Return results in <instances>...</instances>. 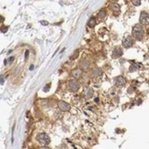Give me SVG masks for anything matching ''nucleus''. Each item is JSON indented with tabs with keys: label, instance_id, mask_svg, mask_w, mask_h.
<instances>
[{
	"label": "nucleus",
	"instance_id": "4",
	"mask_svg": "<svg viewBox=\"0 0 149 149\" xmlns=\"http://www.w3.org/2000/svg\"><path fill=\"white\" fill-rule=\"evenodd\" d=\"M69 88L71 90V91H73V92H76V91H78L79 89V82L76 80V79H71L70 80L69 82Z\"/></svg>",
	"mask_w": 149,
	"mask_h": 149
},
{
	"label": "nucleus",
	"instance_id": "25",
	"mask_svg": "<svg viewBox=\"0 0 149 149\" xmlns=\"http://www.w3.org/2000/svg\"><path fill=\"white\" fill-rule=\"evenodd\" d=\"M14 56H12V57H10V58H9V61H10V62H13V61H14Z\"/></svg>",
	"mask_w": 149,
	"mask_h": 149
},
{
	"label": "nucleus",
	"instance_id": "6",
	"mask_svg": "<svg viewBox=\"0 0 149 149\" xmlns=\"http://www.w3.org/2000/svg\"><path fill=\"white\" fill-rule=\"evenodd\" d=\"M58 107H59L60 110L63 111V112H68V111H70V109H71L70 104H67L66 102H63V101L58 102Z\"/></svg>",
	"mask_w": 149,
	"mask_h": 149
},
{
	"label": "nucleus",
	"instance_id": "19",
	"mask_svg": "<svg viewBox=\"0 0 149 149\" xmlns=\"http://www.w3.org/2000/svg\"><path fill=\"white\" fill-rule=\"evenodd\" d=\"M40 23L42 24V25H48V22H47V21H41Z\"/></svg>",
	"mask_w": 149,
	"mask_h": 149
},
{
	"label": "nucleus",
	"instance_id": "10",
	"mask_svg": "<svg viewBox=\"0 0 149 149\" xmlns=\"http://www.w3.org/2000/svg\"><path fill=\"white\" fill-rule=\"evenodd\" d=\"M102 73H103V71H102V70H101L100 68H95L93 71H92V74H93L95 77L100 76Z\"/></svg>",
	"mask_w": 149,
	"mask_h": 149
},
{
	"label": "nucleus",
	"instance_id": "1",
	"mask_svg": "<svg viewBox=\"0 0 149 149\" xmlns=\"http://www.w3.org/2000/svg\"><path fill=\"white\" fill-rule=\"evenodd\" d=\"M144 34H145V30L141 25L138 24V25L133 27L132 35H133V37H135L136 39H141L142 37H144Z\"/></svg>",
	"mask_w": 149,
	"mask_h": 149
},
{
	"label": "nucleus",
	"instance_id": "2",
	"mask_svg": "<svg viewBox=\"0 0 149 149\" xmlns=\"http://www.w3.org/2000/svg\"><path fill=\"white\" fill-rule=\"evenodd\" d=\"M37 140L43 145H48L50 143V138H49L48 135L46 134V133H40V134L37 135Z\"/></svg>",
	"mask_w": 149,
	"mask_h": 149
},
{
	"label": "nucleus",
	"instance_id": "3",
	"mask_svg": "<svg viewBox=\"0 0 149 149\" xmlns=\"http://www.w3.org/2000/svg\"><path fill=\"white\" fill-rule=\"evenodd\" d=\"M122 45L125 48H130L132 46L134 45V40L131 37H126L123 38Z\"/></svg>",
	"mask_w": 149,
	"mask_h": 149
},
{
	"label": "nucleus",
	"instance_id": "18",
	"mask_svg": "<svg viewBox=\"0 0 149 149\" xmlns=\"http://www.w3.org/2000/svg\"><path fill=\"white\" fill-rule=\"evenodd\" d=\"M8 30V27H3V28H1V31L2 32H6Z\"/></svg>",
	"mask_w": 149,
	"mask_h": 149
},
{
	"label": "nucleus",
	"instance_id": "11",
	"mask_svg": "<svg viewBox=\"0 0 149 149\" xmlns=\"http://www.w3.org/2000/svg\"><path fill=\"white\" fill-rule=\"evenodd\" d=\"M93 94H94V91L92 88H87L86 90H85V95H86L87 97H88V98H90V97H93Z\"/></svg>",
	"mask_w": 149,
	"mask_h": 149
},
{
	"label": "nucleus",
	"instance_id": "23",
	"mask_svg": "<svg viewBox=\"0 0 149 149\" xmlns=\"http://www.w3.org/2000/svg\"><path fill=\"white\" fill-rule=\"evenodd\" d=\"M28 56H29V51H26V53H25V59L28 58Z\"/></svg>",
	"mask_w": 149,
	"mask_h": 149
},
{
	"label": "nucleus",
	"instance_id": "13",
	"mask_svg": "<svg viewBox=\"0 0 149 149\" xmlns=\"http://www.w3.org/2000/svg\"><path fill=\"white\" fill-rule=\"evenodd\" d=\"M111 8L112 9V11H114V12H120V9H121L120 5L118 4H116V3H113V4H112V5H111Z\"/></svg>",
	"mask_w": 149,
	"mask_h": 149
},
{
	"label": "nucleus",
	"instance_id": "20",
	"mask_svg": "<svg viewBox=\"0 0 149 149\" xmlns=\"http://www.w3.org/2000/svg\"><path fill=\"white\" fill-rule=\"evenodd\" d=\"M51 86V84H50V83H49L48 85H47V86L45 87L46 88H44V91H47V90H48L49 89V87Z\"/></svg>",
	"mask_w": 149,
	"mask_h": 149
},
{
	"label": "nucleus",
	"instance_id": "7",
	"mask_svg": "<svg viewBox=\"0 0 149 149\" xmlns=\"http://www.w3.org/2000/svg\"><path fill=\"white\" fill-rule=\"evenodd\" d=\"M79 67H80L81 70H84V71L88 70L90 67V62L87 59H83L82 61H80V63H79Z\"/></svg>",
	"mask_w": 149,
	"mask_h": 149
},
{
	"label": "nucleus",
	"instance_id": "24",
	"mask_svg": "<svg viewBox=\"0 0 149 149\" xmlns=\"http://www.w3.org/2000/svg\"><path fill=\"white\" fill-rule=\"evenodd\" d=\"M5 18L3 17V16H0V23H2V22H4Z\"/></svg>",
	"mask_w": 149,
	"mask_h": 149
},
{
	"label": "nucleus",
	"instance_id": "26",
	"mask_svg": "<svg viewBox=\"0 0 149 149\" xmlns=\"http://www.w3.org/2000/svg\"><path fill=\"white\" fill-rule=\"evenodd\" d=\"M41 149H49V148H47V147H41Z\"/></svg>",
	"mask_w": 149,
	"mask_h": 149
},
{
	"label": "nucleus",
	"instance_id": "22",
	"mask_svg": "<svg viewBox=\"0 0 149 149\" xmlns=\"http://www.w3.org/2000/svg\"><path fill=\"white\" fill-rule=\"evenodd\" d=\"M130 71H136V67H135L134 65H132L130 67Z\"/></svg>",
	"mask_w": 149,
	"mask_h": 149
},
{
	"label": "nucleus",
	"instance_id": "17",
	"mask_svg": "<svg viewBox=\"0 0 149 149\" xmlns=\"http://www.w3.org/2000/svg\"><path fill=\"white\" fill-rule=\"evenodd\" d=\"M78 56H79V50H76V51H74V54L71 56V59H75Z\"/></svg>",
	"mask_w": 149,
	"mask_h": 149
},
{
	"label": "nucleus",
	"instance_id": "14",
	"mask_svg": "<svg viewBox=\"0 0 149 149\" xmlns=\"http://www.w3.org/2000/svg\"><path fill=\"white\" fill-rule=\"evenodd\" d=\"M81 74V71L79 70V69H77V70H74V71H72V75L74 76L75 78H79V76Z\"/></svg>",
	"mask_w": 149,
	"mask_h": 149
},
{
	"label": "nucleus",
	"instance_id": "5",
	"mask_svg": "<svg viewBox=\"0 0 149 149\" xmlns=\"http://www.w3.org/2000/svg\"><path fill=\"white\" fill-rule=\"evenodd\" d=\"M148 14L145 13V12H142L141 14H140V17H139V23L143 24V25H145V24H148Z\"/></svg>",
	"mask_w": 149,
	"mask_h": 149
},
{
	"label": "nucleus",
	"instance_id": "21",
	"mask_svg": "<svg viewBox=\"0 0 149 149\" xmlns=\"http://www.w3.org/2000/svg\"><path fill=\"white\" fill-rule=\"evenodd\" d=\"M4 83V78L3 76H0V84H3Z\"/></svg>",
	"mask_w": 149,
	"mask_h": 149
},
{
	"label": "nucleus",
	"instance_id": "16",
	"mask_svg": "<svg viewBox=\"0 0 149 149\" xmlns=\"http://www.w3.org/2000/svg\"><path fill=\"white\" fill-rule=\"evenodd\" d=\"M132 4L134 5H136V6H138V5H140L141 1H140V0H133V1H132Z\"/></svg>",
	"mask_w": 149,
	"mask_h": 149
},
{
	"label": "nucleus",
	"instance_id": "15",
	"mask_svg": "<svg viewBox=\"0 0 149 149\" xmlns=\"http://www.w3.org/2000/svg\"><path fill=\"white\" fill-rule=\"evenodd\" d=\"M105 15H106V13H105V11L104 10H100L99 11V13H98V17L99 18H101V19H103V18H104L105 17Z\"/></svg>",
	"mask_w": 149,
	"mask_h": 149
},
{
	"label": "nucleus",
	"instance_id": "8",
	"mask_svg": "<svg viewBox=\"0 0 149 149\" xmlns=\"http://www.w3.org/2000/svg\"><path fill=\"white\" fill-rule=\"evenodd\" d=\"M126 83V79L122 76H119L115 79V85L117 87H122L125 85Z\"/></svg>",
	"mask_w": 149,
	"mask_h": 149
},
{
	"label": "nucleus",
	"instance_id": "12",
	"mask_svg": "<svg viewBox=\"0 0 149 149\" xmlns=\"http://www.w3.org/2000/svg\"><path fill=\"white\" fill-rule=\"evenodd\" d=\"M96 23H97L96 19L90 18L89 21H88V27H90V28H94V27L96 26Z\"/></svg>",
	"mask_w": 149,
	"mask_h": 149
},
{
	"label": "nucleus",
	"instance_id": "9",
	"mask_svg": "<svg viewBox=\"0 0 149 149\" xmlns=\"http://www.w3.org/2000/svg\"><path fill=\"white\" fill-rule=\"evenodd\" d=\"M122 50H121V48H120V47H115L114 48V50L112 51V58H114V59H116V58H119L120 56H122Z\"/></svg>",
	"mask_w": 149,
	"mask_h": 149
}]
</instances>
